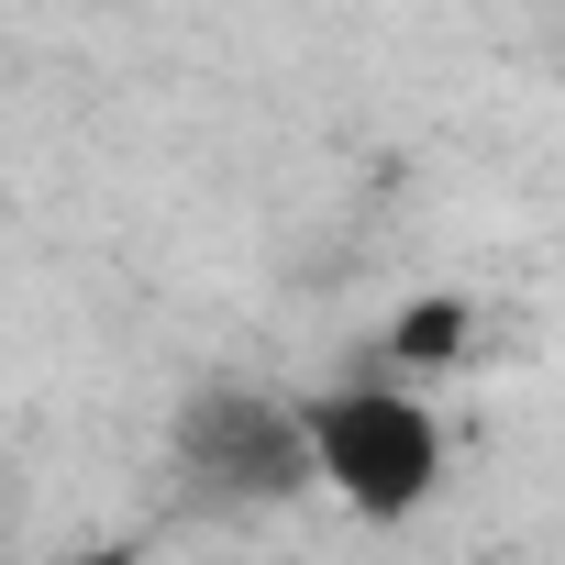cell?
Returning <instances> with one entry per match:
<instances>
[{"mask_svg": "<svg viewBox=\"0 0 565 565\" xmlns=\"http://www.w3.org/2000/svg\"><path fill=\"white\" fill-rule=\"evenodd\" d=\"M455 344H466V311H455V300H422V311H399V344H388V355H399V377H411V366H433V355H455Z\"/></svg>", "mask_w": 565, "mask_h": 565, "instance_id": "3", "label": "cell"}, {"mask_svg": "<svg viewBox=\"0 0 565 565\" xmlns=\"http://www.w3.org/2000/svg\"><path fill=\"white\" fill-rule=\"evenodd\" d=\"M311 466H322V499L399 532L444 499L455 444H444V411L411 377H344V388H311Z\"/></svg>", "mask_w": 565, "mask_h": 565, "instance_id": "1", "label": "cell"}, {"mask_svg": "<svg viewBox=\"0 0 565 565\" xmlns=\"http://www.w3.org/2000/svg\"><path fill=\"white\" fill-rule=\"evenodd\" d=\"M56 565H145L134 543H78V554H56Z\"/></svg>", "mask_w": 565, "mask_h": 565, "instance_id": "4", "label": "cell"}, {"mask_svg": "<svg viewBox=\"0 0 565 565\" xmlns=\"http://www.w3.org/2000/svg\"><path fill=\"white\" fill-rule=\"evenodd\" d=\"M167 466L189 499L211 510H277V499H311V399H277V388H200L167 433Z\"/></svg>", "mask_w": 565, "mask_h": 565, "instance_id": "2", "label": "cell"}]
</instances>
